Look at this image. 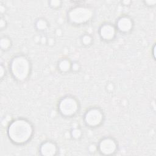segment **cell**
Listing matches in <instances>:
<instances>
[{
  "label": "cell",
  "mask_w": 156,
  "mask_h": 156,
  "mask_svg": "<svg viewBox=\"0 0 156 156\" xmlns=\"http://www.w3.org/2000/svg\"><path fill=\"white\" fill-rule=\"evenodd\" d=\"M34 126L27 119L16 118L9 121L6 133L10 141L16 146H24L33 138Z\"/></svg>",
  "instance_id": "1"
},
{
  "label": "cell",
  "mask_w": 156,
  "mask_h": 156,
  "mask_svg": "<svg viewBox=\"0 0 156 156\" xmlns=\"http://www.w3.org/2000/svg\"><path fill=\"white\" fill-rule=\"evenodd\" d=\"M32 62L25 54H18L13 55L9 65L12 77L18 83L26 82L32 73Z\"/></svg>",
  "instance_id": "2"
},
{
  "label": "cell",
  "mask_w": 156,
  "mask_h": 156,
  "mask_svg": "<svg viewBox=\"0 0 156 156\" xmlns=\"http://www.w3.org/2000/svg\"><path fill=\"white\" fill-rule=\"evenodd\" d=\"M94 9L88 5L78 4L69 9L66 20L74 26H83L90 23L95 16Z\"/></svg>",
  "instance_id": "3"
},
{
  "label": "cell",
  "mask_w": 156,
  "mask_h": 156,
  "mask_svg": "<svg viewBox=\"0 0 156 156\" xmlns=\"http://www.w3.org/2000/svg\"><path fill=\"white\" fill-rule=\"evenodd\" d=\"M80 110V104L77 98L68 94L62 97L57 104L58 113L64 118H74Z\"/></svg>",
  "instance_id": "4"
},
{
  "label": "cell",
  "mask_w": 156,
  "mask_h": 156,
  "mask_svg": "<svg viewBox=\"0 0 156 156\" xmlns=\"http://www.w3.org/2000/svg\"><path fill=\"white\" fill-rule=\"evenodd\" d=\"M105 119V115L103 110L99 107H91L88 108L83 115V120L85 125L91 129L99 127Z\"/></svg>",
  "instance_id": "5"
},
{
  "label": "cell",
  "mask_w": 156,
  "mask_h": 156,
  "mask_svg": "<svg viewBox=\"0 0 156 156\" xmlns=\"http://www.w3.org/2000/svg\"><path fill=\"white\" fill-rule=\"evenodd\" d=\"M97 144L98 153L102 155H113L118 151V141L112 136H104Z\"/></svg>",
  "instance_id": "6"
},
{
  "label": "cell",
  "mask_w": 156,
  "mask_h": 156,
  "mask_svg": "<svg viewBox=\"0 0 156 156\" xmlns=\"http://www.w3.org/2000/svg\"><path fill=\"white\" fill-rule=\"evenodd\" d=\"M98 32L101 40L105 42H111L116 38L118 31L115 24L105 22L101 24Z\"/></svg>",
  "instance_id": "7"
},
{
  "label": "cell",
  "mask_w": 156,
  "mask_h": 156,
  "mask_svg": "<svg viewBox=\"0 0 156 156\" xmlns=\"http://www.w3.org/2000/svg\"><path fill=\"white\" fill-rule=\"evenodd\" d=\"M115 25L118 32L126 35L130 34L133 30L134 28V21L130 16L123 15L116 20Z\"/></svg>",
  "instance_id": "8"
},
{
  "label": "cell",
  "mask_w": 156,
  "mask_h": 156,
  "mask_svg": "<svg viewBox=\"0 0 156 156\" xmlns=\"http://www.w3.org/2000/svg\"><path fill=\"white\" fill-rule=\"evenodd\" d=\"M58 144L52 140L43 141L39 146L38 152L42 156H55L58 154Z\"/></svg>",
  "instance_id": "9"
},
{
  "label": "cell",
  "mask_w": 156,
  "mask_h": 156,
  "mask_svg": "<svg viewBox=\"0 0 156 156\" xmlns=\"http://www.w3.org/2000/svg\"><path fill=\"white\" fill-rule=\"evenodd\" d=\"M72 61L66 57L60 58L57 63V68L58 72L63 74H66L71 72Z\"/></svg>",
  "instance_id": "10"
},
{
  "label": "cell",
  "mask_w": 156,
  "mask_h": 156,
  "mask_svg": "<svg viewBox=\"0 0 156 156\" xmlns=\"http://www.w3.org/2000/svg\"><path fill=\"white\" fill-rule=\"evenodd\" d=\"M34 27L38 32L44 34L49 29V23L44 18H38L34 23Z\"/></svg>",
  "instance_id": "11"
},
{
  "label": "cell",
  "mask_w": 156,
  "mask_h": 156,
  "mask_svg": "<svg viewBox=\"0 0 156 156\" xmlns=\"http://www.w3.org/2000/svg\"><path fill=\"white\" fill-rule=\"evenodd\" d=\"M80 44L85 48H90L94 42L93 37L89 33H84L80 37Z\"/></svg>",
  "instance_id": "12"
},
{
  "label": "cell",
  "mask_w": 156,
  "mask_h": 156,
  "mask_svg": "<svg viewBox=\"0 0 156 156\" xmlns=\"http://www.w3.org/2000/svg\"><path fill=\"white\" fill-rule=\"evenodd\" d=\"M12 40L7 35H3L1 37L0 48L2 51L5 52L8 51L12 47Z\"/></svg>",
  "instance_id": "13"
},
{
  "label": "cell",
  "mask_w": 156,
  "mask_h": 156,
  "mask_svg": "<svg viewBox=\"0 0 156 156\" xmlns=\"http://www.w3.org/2000/svg\"><path fill=\"white\" fill-rule=\"evenodd\" d=\"M69 135L72 139L74 140H79L82 138L83 133L81 128L79 127H75L71 129Z\"/></svg>",
  "instance_id": "14"
},
{
  "label": "cell",
  "mask_w": 156,
  "mask_h": 156,
  "mask_svg": "<svg viewBox=\"0 0 156 156\" xmlns=\"http://www.w3.org/2000/svg\"><path fill=\"white\" fill-rule=\"evenodd\" d=\"M49 7L54 10L59 9L62 6V1L60 0H52L48 1Z\"/></svg>",
  "instance_id": "15"
},
{
  "label": "cell",
  "mask_w": 156,
  "mask_h": 156,
  "mask_svg": "<svg viewBox=\"0 0 156 156\" xmlns=\"http://www.w3.org/2000/svg\"><path fill=\"white\" fill-rule=\"evenodd\" d=\"M87 152L90 155H94L98 152V144L95 143H91L87 146Z\"/></svg>",
  "instance_id": "16"
},
{
  "label": "cell",
  "mask_w": 156,
  "mask_h": 156,
  "mask_svg": "<svg viewBox=\"0 0 156 156\" xmlns=\"http://www.w3.org/2000/svg\"><path fill=\"white\" fill-rule=\"evenodd\" d=\"M81 64L77 60L72 61L71 72H73L74 73H77L81 70Z\"/></svg>",
  "instance_id": "17"
},
{
  "label": "cell",
  "mask_w": 156,
  "mask_h": 156,
  "mask_svg": "<svg viewBox=\"0 0 156 156\" xmlns=\"http://www.w3.org/2000/svg\"><path fill=\"white\" fill-rule=\"evenodd\" d=\"M7 21L4 16H1L0 19V29L1 31L5 30L7 27Z\"/></svg>",
  "instance_id": "18"
},
{
  "label": "cell",
  "mask_w": 156,
  "mask_h": 156,
  "mask_svg": "<svg viewBox=\"0 0 156 156\" xmlns=\"http://www.w3.org/2000/svg\"><path fill=\"white\" fill-rule=\"evenodd\" d=\"M7 75V71L5 66L1 63L0 66V78L1 81Z\"/></svg>",
  "instance_id": "19"
},
{
  "label": "cell",
  "mask_w": 156,
  "mask_h": 156,
  "mask_svg": "<svg viewBox=\"0 0 156 156\" xmlns=\"http://www.w3.org/2000/svg\"><path fill=\"white\" fill-rule=\"evenodd\" d=\"M143 3L144 5L147 7H154L156 4V0H148V1H144Z\"/></svg>",
  "instance_id": "20"
},
{
  "label": "cell",
  "mask_w": 156,
  "mask_h": 156,
  "mask_svg": "<svg viewBox=\"0 0 156 156\" xmlns=\"http://www.w3.org/2000/svg\"><path fill=\"white\" fill-rule=\"evenodd\" d=\"M115 88V87L114 84L112 82H110V83H107L106 87H105V89H106L107 91L108 92V93H112L114 91Z\"/></svg>",
  "instance_id": "21"
},
{
  "label": "cell",
  "mask_w": 156,
  "mask_h": 156,
  "mask_svg": "<svg viewBox=\"0 0 156 156\" xmlns=\"http://www.w3.org/2000/svg\"><path fill=\"white\" fill-rule=\"evenodd\" d=\"M6 12H7L6 6L2 2H0V13H1V16H3V15L6 13Z\"/></svg>",
  "instance_id": "22"
},
{
  "label": "cell",
  "mask_w": 156,
  "mask_h": 156,
  "mask_svg": "<svg viewBox=\"0 0 156 156\" xmlns=\"http://www.w3.org/2000/svg\"><path fill=\"white\" fill-rule=\"evenodd\" d=\"M55 40L54 39V37H48V41H47V45L50 46H52L55 44Z\"/></svg>",
  "instance_id": "23"
},
{
  "label": "cell",
  "mask_w": 156,
  "mask_h": 156,
  "mask_svg": "<svg viewBox=\"0 0 156 156\" xmlns=\"http://www.w3.org/2000/svg\"><path fill=\"white\" fill-rule=\"evenodd\" d=\"M47 41H48V37L46 35H41L40 37V43L42 44H47Z\"/></svg>",
  "instance_id": "24"
},
{
  "label": "cell",
  "mask_w": 156,
  "mask_h": 156,
  "mask_svg": "<svg viewBox=\"0 0 156 156\" xmlns=\"http://www.w3.org/2000/svg\"><path fill=\"white\" fill-rule=\"evenodd\" d=\"M121 4H122V5L124 6H129L130 5V4L132 3V2L131 1L129 0H125V1H122L121 2Z\"/></svg>",
  "instance_id": "25"
},
{
  "label": "cell",
  "mask_w": 156,
  "mask_h": 156,
  "mask_svg": "<svg viewBox=\"0 0 156 156\" xmlns=\"http://www.w3.org/2000/svg\"><path fill=\"white\" fill-rule=\"evenodd\" d=\"M152 54L153 58L154 60H155V43L154 44V45L152 48Z\"/></svg>",
  "instance_id": "26"
}]
</instances>
